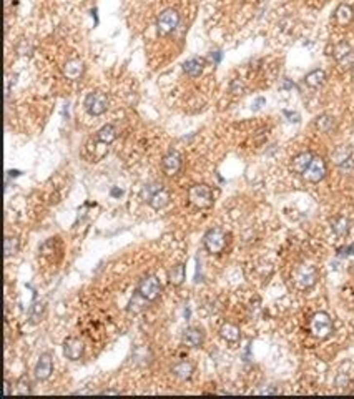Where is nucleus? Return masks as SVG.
I'll use <instances>...</instances> for the list:
<instances>
[{
    "mask_svg": "<svg viewBox=\"0 0 354 399\" xmlns=\"http://www.w3.org/2000/svg\"><path fill=\"white\" fill-rule=\"evenodd\" d=\"M309 329H311V334L317 340H324L329 334L333 333V320L328 313H316L315 316L311 318V323H309Z\"/></svg>",
    "mask_w": 354,
    "mask_h": 399,
    "instance_id": "obj_1",
    "label": "nucleus"
},
{
    "mask_svg": "<svg viewBox=\"0 0 354 399\" xmlns=\"http://www.w3.org/2000/svg\"><path fill=\"white\" fill-rule=\"evenodd\" d=\"M178 23H180L178 12L173 10V9H167L160 14L158 20H156V30H158V35L165 37V35L171 34V32L178 27Z\"/></svg>",
    "mask_w": 354,
    "mask_h": 399,
    "instance_id": "obj_2",
    "label": "nucleus"
},
{
    "mask_svg": "<svg viewBox=\"0 0 354 399\" xmlns=\"http://www.w3.org/2000/svg\"><path fill=\"white\" fill-rule=\"evenodd\" d=\"M316 269L309 265H301L295 269V275H293V281H295L296 288L299 289H308L311 288L313 285L316 283Z\"/></svg>",
    "mask_w": 354,
    "mask_h": 399,
    "instance_id": "obj_3",
    "label": "nucleus"
},
{
    "mask_svg": "<svg viewBox=\"0 0 354 399\" xmlns=\"http://www.w3.org/2000/svg\"><path fill=\"white\" fill-rule=\"evenodd\" d=\"M188 198L198 208H210L213 205V193L210 190V187H206V185L191 187L190 191H188Z\"/></svg>",
    "mask_w": 354,
    "mask_h": 399,
    "instance_id": "obj_4",
    "label": "nucleus"
},
{
    "mask_svg": "<svg viewBox=\"0 0 354 399\" xmlns=\"http://www.w3.org/2000/svg\"><path fill=\"white\" fill-rule=\"evenodd\" d=\"M160 291H162V286H160V281L156 280L155 276H147L140 281L138 285V295L147 301H155L156 298L160 296Z\"/></svg>",
    "mask_w": 354,
    "mask_h": 399,
    "instance_id": "obj_5",
    "label": "nucleus"
},
{
    "mask_svg": "<svg viewBox=\"0 0 354 399\" xmlns=\"http://www.w3.org/2000/svg\"><path fill=\"white\" fill-rule=\"evenodd\" d=\"M108 107V98L105 94H100V92H92V94L87 95L85 98V108L90 115L98 116L102 115L103 112L107 110Z\"/></svg>",
    "mask_w": 354,
    "mask_h": 399,
    "instance_id": "obj_6",
    "label": "nucleus"
},
{
    "mask_svg": "<svg viewBox=\"0 0 354 399\" xmlns=\"http://www.w3.org/2000/svg\"><path fill=\"white\" fill-rule=\"evenodd\" d=\"M224 245H226V236H224V233L220 228L210 229L205 235V248L210 253H221Z\"/></svg>",
    "mask_w": 354,
    "mask_h": 399,
    "instance_id": "obj_7",
    "label": "nucleus"
},
{
    "mask_svg": "<svg viewBox=\"0 0 354 399\" xmlns=\"http://www.w3.org/2000/svg\"><path fill=\"white\" fill-rule=\"evenodd\" d=\"M324 175H326V165L319 156H315V158L311 160V163H309V167L306 168V171L303 173L304 180L311 181V183L321 181L324 178Z\"/></svg>",
    "mask_w": 354,
    "mask_h": 399,
    "instance_id": "obj_8",
    "label": "nucleus"
},
{
    "mask_svg": "<svg viewBox=\"0 0 354 399\" xmlns=\"http://www.w3.org/2000/svg\"><path fill=\"white\" fill-rule=\"evenodd\" d=\"M335 58L343 68H351L354 65V50L348 43H339L335 48Z\"/></svg>",
    "mask_w": 354,
    "mask_h": 399,
    "instance_id": "obj_9",
    "label": "nucleus"
},
{
    "mask_svg": "<svg viewBox=\"0 0 354 399\" xmlns=\"http://www.w3.org/2000/svg\"><path fill=\"white\" fill-rule=\"evenodd\" d=\"M63 354L67 356V360L72 361L80 360L83 354V342L77 340V338H68L63 342Z\"/></svg>",
    "mask_w": 354,
    "mask_h": 399,
    "instance_id": "obj_10",
    "label": "nucleus"
},
{
    "mask_svg": "<svg viewBox=\"0 0 354 399\" xmlns=\"http://www.w3.org/2000/svg\"><path fill=\"white\" fill-rule=\"evenodd\" d=\"M333 160L341 168H353L354 167V152L349 147H339L333 153Z\"/></svg>",
    "mask_w": 354,
    "mask_h": 399,
    "instance_id": "obj_11",
    "label": "nucleus"
},
{
    "mask_svg": "<svg viewBox=\"0 0 354 399\" xmlns=\"http://www.w3.org/2000/svg\"><path fill=\"white\" fill-rule=\"evenodd\" d=\"M162 168L165 171V175L171 176L175 173H178V170L182 168V158L176 152H170L162 162Z\"/></svg>",
    "mask_w": 354,
    "mask_h": 399,
    "instance_id": "obj_12",
    "label": "nucleus"
},
{
    "mask_svg": "<svg viewBox=\"0 0 354 399\" xmlns=\"http://www.w3.org/2000/svg\"><path fill=\"white\" fill-rule=\"evenodd\" d=\"M52 368H54L52 356L48 353L42 354V356L38 358L37 366H35V376H37L38 380H47V378L52 374Z\"/></svg>",
    "mask_w": 354,
    "mask_h": 399,
    "instance_id": "obj_13",
    "label": "nucleus"
},
{
    "mask_svg": "<svg viewBox=\"0 0 354 399\" xmlns=\"http://www.w3.org/2000/svg\"><path fill=\"white\" fill-rule=\"evenodd\" d=\"M182 341L185 346H190V348H198V346L203 342V333L198 328H186L183 331Z\"/></svg>",
    "mask_w": 354,
    "mask_h": 399,
    "instance_id": "obj_14",
    "label": "nucleus"
},
{
    "mask_svg": "<svg viewBox=\"0 0 354 399\" xmlns=\"http://www.w3.org/2000/svg\"><path fill=\"white\" fill-rule=\"evenodd\" d=\"M83 74V62L78 58H72L68 60L63 67V75L67 76L68 80H78Z\"/></svg>",
    "mask_w": 354,
    "mask_h": 399,
    "instance_id": "obj_15",
    "label": "nucleus"
},
{
    "mask_svg": "<svg viewBox=\"0 0 354 399\" xmlns=\"http://www.w3.org/2000/svg\"><path fill=\"white\" fill-rule=\"evenodd\" d=\"M203 67H205V60L198 57H191L183 63L185 74L190 76H198L201 72H203Z\"/></svg>",
    "mask_w": 354,
    "mask_h": 399,
    "instance_id": "obj_16",
    "label": "nucleus"
},
{
    "mask_svg": "<svg viewBox=\"0 0 354 399\" xmlns=\"http://www.w3.org/2000/svg\"><path fill=\"white\" fill-rule=\"evenodd\" d=\"M313 158H315V156H313L309 152H304V153H301V155H298L291 163L293 171L301 173V175H303V173L306 171V168L309 167V163H311Z\"/></svg>",
    "mask_w": 354,
    "mask_h": 399,
    "instance_id": "obj_17",
    "label": "nucleus"
},
{
    "mask_svg": "<svg viewBox=\"0 0 354 399\" xmlns=\"http://www.w3.org/2000/svg\"><path fill=\"white\" fill-rule=\"evenodd\" d=\"M147 200H148V203H150V207L158 209V208H163L165 205L168 203L170 196H168V193L165 191L163 188H160V190H156L155 193H151L150 196H147Z\"/></svg>",
    "mask_w": 354,
    "mask_h": 399,
    "instance_id": "obj_18",
    "label": "nucleus"
},
{
    "mask_svg": "<svg viewBox=\"0 0 354 399\" xmlns=\"http://www.w3.org/2000/svg\"><path fill=\"white\" fill-rule=\"evenodd\" d=\"M220 334H221V338H223V340H226V341H230V342H236V341L240 340V329H238V326H235V324H231V323H226V324L221 326Z\"/></svg>",
    "mask_w": 354,
    "mask_h": 399,
    "instance_id": "obj_19",
    "label": "nucleus"
},
{
    "mask_svg": "<svg viewBox=\"0 0 354 399\" xmlns=\"http://www.w3.org/2000/svg\"><path fill=\"white\" fill-rule=\"evenodd\" d=\"M171 373L175 374L178 380H188V378L191 376V373H193V368H191L190 362L182 361V362H178V364L173 366Z\"/></svg>",
    "mask_w": 354,
    "mask_h": 399,
    "instance_id": "obj_20",
    "label": "nucleus"
},
{
    "mask_svg": "<svg viewBox=\"0 0 354 399\" xmlns=\"http://www.w3.org/2000/svg\"><path fill=\"white\" fill-rule=\"evenodd\" d=\"M324 80H326V74H324V72L323 70H315V72H311V74L306 75L304 82H306V85H309V87L317 88V87L323 85Z\"/></svg>",
    "mask_w": 354,
    "mask_h": 399,
    "instance_id": "obj_21",
    "label": "nucleus"
},
{
    "mask_svg": "<svg viewBox=\"0 0 354 399\" xmlns=\"http://www.w3.org/2000/svg\"><path fill=\"white\" fill-rule=\"evenodd\" d=\"M353 9L349 5H346V3H343V5H339L336 9V19H337V22L341 23V25H346V23H349L353 20Z\"/></svg>",
    "mask_w": 354,
    "mask_h": 399,
    "instance_id": "obj_22",
    "label": "nucleus"
},
{
    "mask_svg": "<svg viewBox=\"0 0 354 399\" xmlns=\"http://www.w3.org/2000/svg\"><path fill=\"white\" fill-rule=\"evenodd\" d=\"M96 138H98L102 143L108 145V143H112L116 138V130H115L113 127H112V125H105L102 130L96 133Z\"/></svg>",
    "mask_w": 354,
    "mask_h": 399,
    "instance_id": "obj_23",
    "label": "nucleus"
},
{
    "mask_svg": "<svg viewBox=\"0 0 354 399\" xmlns=\"http://www.w3.org/2000/svg\"><path fill=\"white\" fill-rule=\"evenodd\" d=\"M168 280H170V283L175 286L182 285L185 280V266L183 265L173 266V268L170 269V273H168Z\"/></svg>",
    "mask_w": 354,
    "mask_h": 399,
    "instance_id": "obj_24",
    "label": "nucleus"
},
{
    "mask_svg": "<svg viewBox=\"0 0 354 399\" xmlns=\"http://www.w3.org/2000/svg\"><path fill=\"white\" fill-rule=\"evenodd\" d=\"M316 127L324 133L331 132L333 128H335V118H331V116H328V115L319 116V118L316 120Z\"/></svg>",
    "mask_w": 354,
    "mask_h": 399,
    "instance_id": "obj_25",
    "label": "nucleus"
},
{
    "mask_svg": "<svg viewBox=\"0 0 354 399\" xmlns=\"http://www.w3.org/2000/svg\"><path fill=\"white\" fill-rule=\"evenodd\" d=\"M333 229L336 231V235L344 236L348 233V220L346 218H336L333 221Z\"/></svg>",
    "mask_w": 354,
    "mask_h": 399,
    "instance_id": "obj_26",
    "label": "nucleus"
},
{
    "mask_svg": "<svg viewBox=\"0 0 354 399\" xmlns=\"http://www.w3.org/2000/svg\"><path fill=\"white\" fill-rule=\"evenodd\" d=\"M19 249V240L17 238H5V255L10 256V255H15Z\"/></svg>",
    "mask_w": 354,
    "mask_h": 399,
    "instance_id": "obj_27",
    "label": "nucleus"
},
{
    "mask_svg": "<svg viewBox=\"0 0 354 399\" xmlns=\"http://www.w3.org/2000/svg\"><path fill=\"white\" fill-rule=\"evenodd\" d=\"M30 381H29V378H20V381L17 382V394H30L32 393V388H30Z\"/></svg>",
    "mask_w": 354,
    "mask_h": 399,
    "instance_id": "obj_28",
    "label": "nucleus"
},
{
    "mask_svg": "<svg viewBox=\"0 0 354 399\" xmlns=\"http://www.w3.org/2000/svg\"><path fill=\"white\" fill-rule=\"evenodd\" d=\"M42 313H43V306L35 304L30 311V320L34 321V323H37V321H40V318H42Z\"/></svg>",
    "mask_w": 354,
    "mask_h": 399,
    "instance_id": "obj_29",
    "label": "nucleus"
},
{
    "mask_svg": "<svg viewBox=\"0 0 354 399\" xmlns=\"http://www.w3.org/2000/svg\"><path fill=\"white\" fill-rule=\"evenodd\" d=\"M284 116H288L289 122H298V120H299V115L293 114V112H284Z\"/></svg>",
    "mask_w": 354,
    "mask_h": 399,
    "instance_id": "obj_30",
    "label": "nucleus"
},
{
    "mask_svg": "<svg viewBox=\"0 0 354 399\" xmlns=\"http://www.w3.org/2000/svg\"><path fill=\"white\" fill-rule=\"evenodd\" d=\"M261 105H264V98H256L255 103H253V110H258Z\"/></svg>",
    "mask_w": 354,
    "mask_h": 399,
    "instance_id": "obj_31",
    "label": "nucleus"
},
{
    "mask_svg": "<svg viewBox=\"0 0 354 399\" xmlns=\"http://www.w3.org/2000/svg\"><path fill=\"white\" fill-rule=\"evenodd\" d=\"M213 58H215V62L218 63L220 60H221V54H220V52H215V54H211V60Z\"/></svg>",
    "mask_w": 354,
    "mask_h": 399,
    "instance_id": "obj_32",
    "label": "nucleus"
},
{
    "mask_svg": "<svg viewBox=\"0 0 354 399\" xmlns=\"http://www.w3.org/2000/svg\"><path fill=\"white\" fill-rule=\"evenodd\" d=\"M283 88H293V83L291 82H284L283 83Z\"/></svg>",
    "mask_w": 354,
    "mask_h": 399,
    "instance_id": "obj_33",
    "label": "nucleus"
},
{
    "mask_svg": "<svg viewBox=\"0 0 354 399\" xmlns=\"http://www.w3.org/2000/svg\"><path fill=\"white\" fill-rule=\"evenodd\" d=\"M103 394H116V391H103Z\"/></svg>",
    "mask_w": 354,
    "mask_h": 399,
    "instance_id": "obj_34",
    "label": "nucleus"
}]
</instances>
